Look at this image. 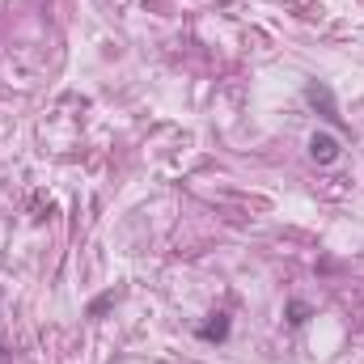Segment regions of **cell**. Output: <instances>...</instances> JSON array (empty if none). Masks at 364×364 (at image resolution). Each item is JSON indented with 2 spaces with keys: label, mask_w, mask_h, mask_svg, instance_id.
I'll use <instances>...</instances> for the list:
<instances>
[{
  "label": "cell",
  "mask_w": 364,
  "mask_h": 364,
  "mask_svg": "<svg viewBox=\"0 0 364 364\" xmlns=\"http://www.w3.org/2000/svg\"><path fill=\"white\" fill-rule=\"evenodd\" d=\"M339 153H343L339 136H331V132H314V136H309V157H314L318 166H331V161H339Z\"/></svg>",
  "instance_id": "6da1fadb"
},
{
  "label": "cell",
  "mask_w": 364,
  "mask_h": 364,
  "mask_svg": "<svg viewBox=\"0 0 364 364\" xmlns=\"http://www.w3.org/2000/svg\"><path fill=\"white\" fill-rule=\"evenodd\" d=\"M305 97H309L314 106H322V110H326V119H339V110H335V97H331V90H326L322 81H309V85H305Z\"/></svg>",
  "instance_id": "7a4b0ae2"
},
{
  "label": "cell",
  "mask_w": 364,
  "mask_h": 364,
  "mask_svg": "<svg viewBox=\"0 0 364 364\" xmlns=\"http://www.w3.org/2000/svg\"><path fill=\"white\" fill-rule=\"evenodd\" d=\"M216 322H208V326H199V335L203 339H225L229 335V314H212Z\"/></svg>",
  "instance_id": "3957f363"
},
{
  "label": "cell",
  "mask_w": 364,
  "mask_h": 364,
  "mask_svg": "<svg viewBox=\"0 0 364 364\" xmlns=\"http://www.w3.org/2000/svg\"><path fill=\"white\" fill-rule=\"evenodd\" d=\"M288 322H292V326H305V322H309V305L292 301V305H288Z\"/></svg>",
  "instance_id": "277c9868"
},
{
  "label": "cell",
  "mask_w": 364,
  "mask_h": 364,
  "mask_svg": "<svg viewBox=\"0 0 364 364\" xmlns=\"http://www.w3.org/2000/svg\"><path fill=\"white\" fill-rule=\"evenodd\" d=\"M0 364H9V356H4V352H0Z\"/></svg>",
  "instance_id": "5b68a950"
}]
</instances>
